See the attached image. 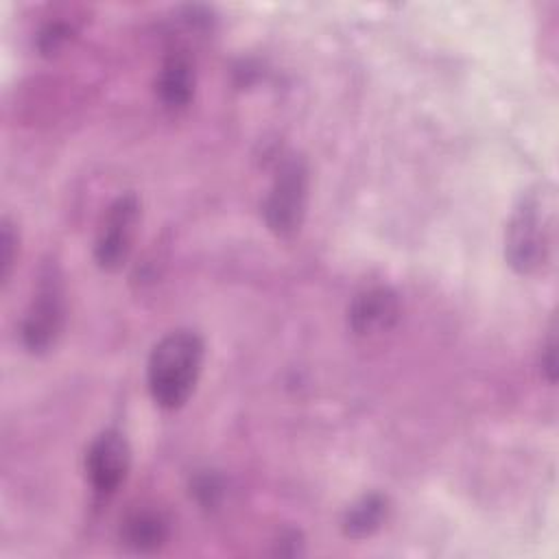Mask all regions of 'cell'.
I'll use <instances>...</instances> for the list:
<instances>
[{
	"label": "cell",
	"instance_id": "obj_1",
	"mask_svg": "<svg viewBox=\"0 0 559 559\" xmlns=\"http://www.w3.org/2000/svg\"><path fill=\"white\" fill-rule=\"evenodd\" d=\"M557 199L552 186L528 188L507 221L504 258L520 275L544 271L555 251Z\"/></svg>",
	"mask_w": 559,
	"mask_h": 559
},
{
	"label": "cell",
	"instance_id": "obj_2",
	"mask_svg": "<svg viewBox=\"0 0 559 559\" xmlns=\"http://www.w3.org/2000/svg\"><path fill=\"white\" fill-rule=\"evenodd\" d=\"M205 343L192 330H173L162 336L146 362V382L153 402L164 411L181 408L199 382Z\"/></svg>",
	"mask_w": 559,
	"mask_h": 559
},
{
	"label": "cell",
	"instance_id": "obj_3",
	"mask_svg": "<svg viewBox=\"0 0 559 559\" xmlns=\"http://www.w3.org/2000/svg\"><path fill=\"white\" fill-rule=\"evenodd\" d=\"M310 170L299 153H286L275 168L271 188L262 203L266 227L277 238H293L306 218Z\"/></svg>",
	"mask_w": 559,
	"mask_h": 559
},
{
	"label": "cell",
	"instance_id": "obj_4",
	"mask_svg": "<svg viewBox=\"0 0 559 559\" xmlns=\"http://www.w3.org/2000/svg\"><path fill=\"white\" fill-rule=\"evenodd\" d=\"M66 325V290L57 264L41 266L35 293L22 319V343L31 354L50 352Z\"/></svg>",
	"mask_w": 559,
	"mask_h": 559
},
{
	"label": "cell",
	"instance_id": "obj_5",
	"mask_svg": "<svg viewBox=\"0 0 559 559\" xmlns=\"http://www.w3.org/2000/svg\"><path fill=\"white\" fill-rule=\"evenodd\" d=\"M142 207L133 192L120 194L105 212L94 240V260L103 271H120L133 249Z\"/></svg>",
	"mask_w": 559,
	"mask_h": 559
},
{
	"label": "cell",
	"instance_id": "obj_6",
	"mask_svg": "<svg viewBox=\"0 0 559 559\" xmlns=\"http://www.w3.org/2000/svg\"><path fill=\"white\" fill-rule=\"evenodd\" d=\"M131 467V448L120 430L100 432L85 454V472L98 496H111L127 480Z\"/></svg>",
	"mask_w": 559,
	"mask_h": 559
},
{
	"label": "cell",
	"instance_id": "obj_7",
	"mask_svg": "<svg viewBox=\"0 0 559 559\" xmlns=\"http://www.w3.org/2000/svg\"><path fill=\"white\" fill-rule=\"evenodd\" d=\"M400 297L391 286H369L354 295L347 323L356 336L373 338L391 332L400 321Z\"/></svg>",
	"mask_w": 559,
	"mask_h": 559
},
{
	"label": "cell",
	"instance_id": "obj_8",
	"mask_svg": "<svg viewBox=\"0 0 559 559\" xmlns=\"http://www.w3.org/2000/svg\"><path fill=\"white\" fill-rule=\"evenodd\" d=\"M194 87H197V72H194L192 57L181 48L170 50L155 81L159 103L173 111L186 109L194 98Z\"/></svg>",
	"mask_w": 559,
	"mask_h": 559
},
{
	"label": "cell",
	"instance_id": "obj_9",
	"mask_svg": "<svg viewBox=\"0 0 559 559\" xmlns=\"http://www.w3.org/2000/svg\"><path fill=\"white\" fill-rule=\"evenodd\" d=\"M170 535V522L168 518L151 507L131 511L120 528L122 544L140 555H148L159 550Z\"/></svg>",
	"mask_w": 559,
	"mask_h": 559
},
{
	"label": "cell",
	"instance_id": "obj_10",
	"mask_svg": "<svg viewBox=\"0 0 559 559\" xmlns=\"http://www.w3.org/2000/svg\"><path fill=\"white\" fill-rule=\"evenodd\" d=\"M389 515V498L382 493L360 496L343 515V533L352 539H362L373 535Z\"/></svg>",
	"mask_w": 559,
	"mask_h": 559
},
{
	"label": "cell",
	"instance_id": "obj_11",
	"mask_svg": "<svg viewBox=\"0 0 559 559\" xmlns=\"http://www.w3.org/2000/svg\"><path fill=\"white\" fill-rule=\"evenodd\" d=\"M76 28L72 22L66 20H50L41 26V31L37 33V50L44 57H52L57 52H61L74 37Z\"/></svg>",
	"mask_w": 559,
	"mask_h": 559
},
{
	"label": "cell",
	"instance_id": "obj_12",
	"mask_svg": "<svg viewBox=\"0 0 559 559\" xmlns=\"http://www.w3.org/2000/svg\"><path fill=\"white\" fill-rule=\"evenodd\" d=\"M17 249H20V236L15 225L9 218H2V229H0V280L7 286L9 277L13 273L15 260H17Z\"/></svg>",
	"mask_w": 559,
	"mask_h": 559
},
{
	"label": "cell",
	"instance_id": "obj_13",
	"mask_svg": "<svg viewBox=\"0 0 559 559\" xmlns=\"http://www.w3.org/2000/svg\"><path fill=\"white\" fill-rule=\"evenodd\" d=\"M192 489H194V496L199 498V502L205 504V507H214L218 502L221 493H223V487H221L218 478L212 476V474L197 476V480L192 483Z\"/></svg>",
	"mask_w": 559,
	"mask_h": 559
},
{
	"label": "cell",
	"instance_id": "obj_14",
	"mask_svg": "<svg viewBox=\"0 0 559 559\" xmlns=\"http://www.w3.org/2000/svg\"><path fill=\"white\" fill-rule=\"evenodd\" d=\"M539 365H542V371L546 373V380L555 382L557 380V338H555V330H550V336H548L546 345L542 347Z\"/></svg>",
	"mask_w": 559,
	"mask_h": 559
}]
</instances>
